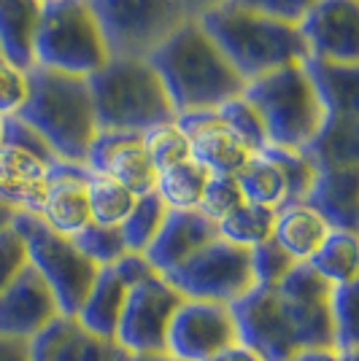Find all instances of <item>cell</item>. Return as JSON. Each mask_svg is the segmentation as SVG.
<instances>
[{"instance_id": "cell-1", "label": "cell", "mask_w": 359, "mask_h": 361, "mask_svg": "<svg viewBox=\"0 0 359 361\" xmlns=\"http://www.w3.org/2000/svg\"><path fill=\"white\" fill-rule=\"evenodd\" d=\"M149 62L163 78L176 116L187 111H216L233 97H240L246 87L197 19L184 22Z\"/></svg>"}, {"instance_id": "cell-2", "label": "cell", "mask_w": 359, "mask_h": 361, "mask_svg": "<svg viewBox=\"0 0 359 361\" xmlns=\"http://www.w3.org/2000/svg\"><path fill=\"white\" fill-rule=\"evenodd\" d=\"M28 78L30 92L16 116L44 137L57 159L84 165L92 140L98 137L90 81L38 65L28 71Z\"/></svg>"}, {"instance_id": "cell-3", "label": "cell", "mask_w": 359, "mask_h": 361, "mask_svg": "<svg viewBox=\"0 0 359 361\" xmlns=\"http://www.w3.org/2000/svg\"><path fill=\"white\" fill-rule=\"evenodd\" d=\"M197 22L213 38V44L225 51V57L243 81L259 78L270 71L308 57L298 25H286L273 16L257 14L233 0L216 6Z\"/></svg>"}, {"instance_id": "cell-4", "label": "cell", "mask_w": 359, "mask_h": 361, "mask_svg": "<svg viewBox=\"0 0 359 361\" xmlns=\"http://www.w3.org/2000/svg\"><path fill=\"white\" fill-rule=\"evenodd\" d=\"M87 81L98 133L143 135L157 124L176 121V108L149 60H108Z\"/></svg>"}, {"instance_id": "cell-5", "label": "cell", "mask_w": 359, "mask_h": 361, "mask_svg": "<svg viewBox=\"0 0 359 361\" xmlns=\"http://www.w3.org/2000/svg\"><path fill=\"white\" fill-rule=\"evenodd\" d=\"M243 97L262 116L270 146L300 151L327 119V111L302 62H292L246 81Z\"/></svg>"}, {"instance_id": "cell-6", "label": "cell", "mask_w": 359, "mask_h": 361, "mask_svg": "<svg viewBox=\"0 0 359 361\" xmlns=\"http://www.w3.org/2000/svg\"><path fill=\"white\" fill-rule=\"evenodd\" d=\"M33 60L38 68L84 78L108 65L111 54L87 0H46Z\"/></svg>"}, {"instance_id": "cell-7", "label": "cell", "mask_w": 359, "mask_h": 361, "mask_svg": "<svg viewBox=\"0 0 359 361\" xmlns=\"http://www.w3.org/2000/svg\"><path fill=\"white\" fill-rule=\"evenodd\" d=\"M11 226L22 235L28 248V264L38 270V275L52 288L62 316H76L84 305L92 283L98 278V264H92L78 251L73 238H65L35 216V213L16 211Z\"/></svg>"}, {"instance_id": "cell-8", "label": "cell", "mask_w": 359, "mask_h": 361, "mask_svg": "<svg viewBox=\"0 0 359 361\" xmlns=\"http://www.w3.org/2000/svg\"><path fill=\"white\" fill-rule=\"evenodd\" d=\"M111 60H149L192 16L179 0H87Z\"/></svg>"}, {"instance_id": "cell-9", "label": "cell", "mask_w": 359, "mask_h": 361, "mask_svg": "<svg viewBox=\"0 0 359 361\" xmlns=\"http://www.w3.org/2000/svg\"><path fill=\"white\" fill-rule=\"evenodd\" d=\"M184 300H203L233 305L257 286L252 270V251L216 238L176 270L163 275Z\"/></svg>"}, {"instance_id": "cell-10", "label": "cell", "mask_w": 359, "mask_h": 361, "mask_svg": "<svg viewBox=\"0 0 359 361\" xmlns=\"http://www.w3.org/2000/svg\"><path fill=\"white\" fill-rule=\"evenodd\" d=\"M181 300L184 297L163 275L130 286L114 343L124 353H165L167 326Z\"/></svg>"}, {"instance_id": "cell-11", "label": "cell", "mask_w": 359, "mask_h": 361, "mask_svg": "<svg viewBox=\"0 0 359 361\" xmlns=\"http://www.w3.org/2000/svg\"><path fill=\"white\" fill-rule=\"evenodd\" d=\"M230 313L238 343L254 350L262 361H289L302 350L276 286H254L230 305Z\"/></svg>"}, {"instance_id": "cell-12", "label": "cell", "mask_w": 359, "mask_h": 361, "mask_svg": "<svg viewBox=\"0 0 359 361\" xmlns=\"http://www.w3.org/2000/svg\"><path fill=\"white\" fill-rule=\"evenodd\" d=\"M235 343L238 331L227 305L181 300L167 326L165 353L181 361H208Z\"/></svg>"}, {"instance_id": "cell-13", "label": "cell", "mask_w": 359, "mask_h": 361, "mask_svg": "<svg viewBox=\"0 0 359 361\" xmlns=\"http://www.w3.org/2000/svg\"><path fill=\"white\" fill-rule=\"evenodd\" d=\"M332 288L335 286H329L305 262H298L292 272L276 286L302 350L335 348V329H332V313H329Z\"/></svg>"}, {"instance_id": "cell-14", "label": "cell", "mask_w": 359, "mask_h": 361, "mask_svg": "<svg viewBox=\"0 0 359 361\" xmlns=\"http://www.w3.org/2000/svg\"><path fill=\"white\" fill-rule=\"evenodd\" d=\"M298 30L308 57L359 65V0H316Z\"/></svg>"}, {"instance_id": "cell-15", "label": "cell", "mask_w": 359, "mask_h": 361, "mask_svg": "<svg viewBox=\"0 0 359 361\" xmlns=\"http://www.w3.org/2000/svg\"><path fill=\"white\" fill-rule=\"evenodd\" d=\"M57 316L62 313L52 288L30 264L0 291V340L30 343Z\"/></svg>"}, {"instance_id": "cell-16", "label": "cell", "mask_w": 359, "mask_h": 361, "mask_svg": "<svg viewBox=\"0 0 359 361\" xmlns=\"http://www.w3.org/2000/svg\"><path fill=\"white\" fill-rule=\"evenodd\" d=\"M176 124L189 137V154L211 176H238L254 151L227 124L219 111H187L176 116Z\"/></svg>"}, {"instance_id": "cell-17", "label": "cell", "mask_w": 359, "mask_h": 361, "mask_svg": "<svg viewBox=\"0 0 359 361\" xmlns=\"http://www.w3.org/2000/svg\"><path fill=\"white\" fill-rule=\"evenodd\" d=\"M84 165L98 176L122 183L135 197L149 195L157 186V170L143 149V137L135 133H98Z\"/></svg>"}, {"instance_id": "cell-18", "label": "cell", "mask_w": 359, "mask_h": 361, "mask_svg": "<svg viewBox=\"0 0 359 361\" xmlns=\"http://www.w3.org/2000/svg\"><path fill=\"white\" fill-rule=\"evenodd\" d=\"M90 167L62 162L57 159L46 173L44 200L38 205L35 216L49 229L60 232L65 238H76L87 224H92L90 200H87V180Z\"/></svg>"}, {"instance_id": "cell-19", "label": "cell", "mask_w": 359, "mask_h": 361, "mask_svg": "<svg viewBox=\"0 0 359 361\" xmlns=\"http://www.w3.org/2000/svg\"><path fill=\"white\" fill-rule=\"evenodd\" d=\"M114 340L84 329L76 316H57L28 343V361H124Z\"/></svg>"}, {"instance_id": "cell-20", "label": "cell", "mask_w": 359, "mask_h": 361, "mask_svg": "<svg viewBox=\"0 0 359 361\" xmlns=\"http://www.w3.org/2000/svg\"><path fill=\"white\" fill-rule=\"evenodd\" d=\"M216 238V224L200 211H167L157 238L151 240L143 256L160 275H167Z\"/></svg>"}, {"instance_id": "cell-21", "label": "cell", "mask_w": 359, "mask_h": 361, "mask_svg": "<svg viewBox=\"0 0 359 361\" xmlns=\"http://www.w3.org/2000/svg\"><path fill=\"white\" fill-rule=\"evenodd\" d=\"M329 229L357 232L359 226V167L316 173L311 192L305 197Z\"/></svg>"}, {"instance_id": "cell-22", "label": "cell", "mask_w": 359, "mask_h": 361, "mask_svg": "<svg viewBox=\"0 0 359 361\" xmlns=\"http://www.w3.org/2000/svg\"><path fill=\"white\" fill-rule=\"evenodd\" d=\"M46 162L11 143H0V202L25 213H35L46 189Z\"/></svg>"}, {"instance_id": "cell-23", "label": "cell", "mask_w": 359, "mask_h": 361, "mask_svg": "<svg viewBox=\"0 0 359 361\" xmlns=\"http://www.w3.org/2000/svg\"><path fill=\"white\" fill-rule=\"evenodd\" d=\"M300 154L316 167V173L359 167V114H327L319 133Z\"/></svg>"}, {"instance_id": "cell-24", "label": "cell", "mask_w": 359, "mask_h": 361, "mask_svg": "<svg viewBox=\"0 0 359 361\" xmlns=\"http://www.w3.org/2000/svg\"><path fill=\"white\" fill-rule=\"evenodd\" d=\"M44 0H0V57L30 71Z\"/></svg>"}, {"instance_id": "cell-25", "label": "cell", "mask_w": 359, "mask_h": 361, "mask_svg": "<svg viewBox=\"0 0 359 361\" xmlns=\"http://www.w3.org/2000/svg\"><path fill=\"white\" fill-rule=\"evenodd\" d=\"M329 229L327 221L305 202H292L276 211L273 221V240L284 248L295 262H308L324 243Z\"/></svg>"}, {"instance_id": "cell-26", "label": "cell", "mask_w": 359, "mask_h": 361, "mask_svg": "<svg viewBox=\"0 0 359 361\" xmlns=\"http://www.w3.org/2000/svg\"><path fill=\"white\" fill-rule=\"evenodd\" d=\"M127 291L130 288L119 278V272L114 267H100L87 300L76 313L78 324L84 329L100 334V337L114 340L122 318V307H124V300H127Z\"/></svg>"}, {"instance_id": "cell-27", "label": "cell", "mask_w": 359, "mask_h": 361, "mask_svg": "<svg viewBox=\"0 0 359 361\" xmlns=\"http://www.w3.org/2000/svg\"><path fill=\"white\" fill-rule=\"evenodd\" d=\"M302 65L327 114H359V65H341L314 57H305Z\"/></svg>"}, {"instance_id": "cell-28", "label": "cell", "mask_w": 359, "mask_h": 361, "mask_svg": "<svg viewBox=\"0 0 359 361\" xmlns=\"http://www.w3.org/2000/svg\"><path fill=\"white\" fill-rule=\"evenodd\" d=\"M316 275H322L329 286H346L357 283L359 272V240L357 232H343L332 229L324 243L319 245L308 262H305Z\"/></svg>"}, {"instance_id": "cell-29", "label": "cell", "mask_w": 359, "mask_h": 361, "mask_svg": "<svg viewBox=\"0 0 359 361\" xmlns=\"http://www.w3.org/2000/svg\"><path fill=\"white\" fill-rule=\"evenodd\" d=\"M238 183L246 200L254 202V205H262V208H270V211L292 205L284 173L265 151H257L254 157L246 162V167L238 173Z\"/></svg>"}, {"instance_id": "cell-30", "label": "cell", "mask_w": 359, "mask_h": 361, "mask_svg": "<svg viewBox=\"0 0 359 361\" xmlns=\"http://www.w3.org/2000/svg\"><path fill=\"white\" fill-rule=\"evenodd\" d=\"M211 173L195 159H187L181 165H173L157 173V186L154 192L165 202L167 211H197L200 200L206 192Z\"/></svg>"}, {"instance_id": "cell-31", "label": "cell", "mask_w": 359, "mask_h": 361, "mask_svg": "<svg viewBox=\"0 0 359 361\" xmlns=\"http://www.w3.org/2000/svg\"><path fill=\"white\" fill-rule=\"evenodd\" d=\"M165 216H167V208H165L163 200L157 197V192L135 197L133 211L127 213V219L119 224L127 251L146 254V248L151 245V240L157 238V232L163 226Z\"/></svg>"}, {"instance_id": "cell-32", "label": "cell", "mask_w": 359, "mask_h": 361, "mask_svg": "<svg viewBox=\"0 0 359 361\" xmlns=\"http://www.w3.org/2000/svg\"><path fill=\"white\" fill-rule=\"evenodd\" d=\"M273 221H276V211L246 200L238 211H233L227 219H222L216 229H219V238L235 243V245H243V248H254L259 243L270 240Z\"/></svg>"}, {"instance_id": "cell-33", "label": "cell", "mask_w": 359, "mask_h": 361, "mask_svg": "<svg viewBox=\"0 0 359 361\" xmlns=\"http://www.w3.org/2000/svg\"><path fill=\"white\" fill-rule=\"evenodd\" d=\"M87 200H90L92 224L105 226H119L135 205L133 192H127L122 183L98 176V173H92L87 180Z\"/></svg>"}, {"instance_id": "cell-34", "label": "cell", "mask_w": 359, "mask_h": 361, "mask_svg": "<svg viewBox=\"0 0 359 361\" xmlns=\"http://www.w3.org/2000/svg\"><path fill=\"white\" fill-rule=\"evenodd\" d=\"M141 137H143V149L149 154L151 165H154L157 173L192 159V154H189V137L184 135V130H181L176 121L157 124V127L146 130Z\"/></svg>"}, {"instance_id": "cell-35", "label": "cell", "mask_w": 359, "mask_h": 361, "mask_svg": "<svg viewBox=\"0 0 359 361\" xmlns=\"http://www.w3.org/2000/svg\"><path fill=\"white\" fill-rule=\"evenodd\" d=\"M73 243L78 245V251L98 267H111L127 254V245H124L119 226L87 224L73 238Z\"/></svg>"}, {"instance_id": "cell-36", "label": "cell", "mask_w": 359, "mask_h": 361, "mask_svg": "<svg viewBox=\"0 0 359 361\" xmlns=\"http://www.w3.org/2000/svg\"><path fill=\"white\" fill-rule=\"evenodd\" d=\"M354 307H357V283L332 288L329 313H332V329H335V348L338 350H359Z\"/></svg>"}, {"instance_id": "cell-37", "label": "cell", "mask_w": 359, "mask_h": 361, "mask_svg": "<svg viewBox=\"0 0 359 361\" xmlns=\"http://www.w3.org/2000/svg\"><path fill=\"white\" fill-rule=\"evenodd\" d=\"M243 202H246V195L240 189L238 176H211L197 211L208 216L213 224H219L233 211H238Z\"/></svg>"}, {"instance_id": "cell-38", "label": "cell", "mask_w": 359, "mask_h": 361, "mask_svg": "<svg viewBox=\"0 0 359 361\" xmlns=\"http://www.w3.org/2000/svg\"><path fill=\"white\" fill-rule=\"evenodd\" d=\"M262 151L281 167L286 186H289V200L292 202H305V197H308V192H311V186H314L316 180V167L300 151L281 149V146H265Z\"/></svg>"}, {"instance_id": "cell-39", "label": "cell", "mask_w": 359, "mask_h": 361, "mask_svg": "<svg viewBox=\"0 0 359 361\" xmlns=\"http://www.w3.org/2000/svg\"><path fill=\"white\" fill-rule=\"evenodd\" d=\"M219 111V116L238 133L243 140H246V146L254 151H262L268 143V130H265V124H262V116L257 114V108L240 94V97H233L230 103H225L222 108H216Z\"/></svg>"}, {"instance_id": "cell-40", "label": "cell", "mask_w": 359, "mask_h": 361, "mask_svg": "<svg viewBox=\"0 0 359 361\" xmlns=\"http://www.w3.org/2000/svg\"><path fill=\"white\" fill-rule=\"evenodd\" d=\"M249 251H252V270H254L257 286H278L298 264L273 238Z\"/></svg>"}, {"instance_id": "cell-41", "label": "cell", "mask_w": 359, "mask_h": 361, "mask_svg": "<svg viewBox=\"0 0 359 361\" xmlns=\"http://www.w3.org/2000/svg\"><path fill=\"white\" fill-rule=\"evenodd\" d=\"M30 92V78L28 71L16 68L14 62L0 57V119L16 116Z\"/></svg>"}, {"instance_id": "cell-42", "label": "cell", "mask_w": 359, "mask_h": 361, "mask_svg": "<svg viewBox=\"0 0 359 361\" xmlns=\"http://www.w3.org/2000/svg\"><path fill=\"white\" fill-rule=\"evenodd\" d=\"M0 143H11L16 149L30 151L33 157H38L46 165H54L57 162V157H54V151L49 149V143L33 130L28 121L19 119V116H6L3 119V140Z\"/></svg>"}, {"instance_id": "cell-43", "label": "cell", "mask_w": 359, "mask_h": 361, "mask_svg": "<svg viewBox=\"0 0 359 361\" xmlns=\"http://www.w3.org/2000/svg\"><path fill=\"white\" fill-rule=\"evenodd\" d=\"M28 267V248L14 226L0 229V291Z\"/></svg>"}, {"instance_id": "cell-44", "label": "cell", "mask_w": 359, "mask_h": 361, "mask_svg": "<svg viewBox=\"0 0 359 361\" xmlns=\"http://www.w3.org/2000/svg\"><path fill=\"white\" fill-rule=\"evenodd\" d=\"M233 3H238L243 8H252L257 14L273 16V19L286 22V25H298L316 0H233Z\"/></svg>"}, {"instance_id": "cell-45", "label": "cell", "mask_w": 359, "mask_h": 361, "mask_svg": "<svg viewBox=\"0 0 359 361\" xmlns=\"http://www.w3.org/2000/svg\"><path fill=\"white\" fill-rule=\"evenodd\" d=\"M111 267L119 272V278L127 283V288L135 286V283H143V281H149V278H154V275H160V272L149 264L146 256L133 254V251H127V254L122 256L117 264H111Z\"/></svg>"}, {"instance_id": "cell-46", "label": "cell", "mask_w": 359, "mask_h": 361, "mask_svg": "<svg viewBox=\"0 0 359 361\" xmlns=\"http://www.w3.org/2000/svg\"><path fill=\"white\" fill-rule=\"evenodd\" d=\"M289 361H343L338 348H308V350H300Z\"/></svg>"}, {"instance_id": "cell-47", "label": "cell", "mask_w": 359, "mask_h": 361, "mask_svg": "<svg viewBox=\"0 0 359 361\" xmlns=\"http://www.w3.org/2000/svg\"><path fill=\"white\" fill-rule=\"evenodd\" d=\"M208 361H262V359L257 356L254 350H249L246 345L235 343L233 348H227V350H222V353H216V356Z\"/></svg>"}, {"instance_id": "cell-48", "label": "cell", "mask_w": 359, "mask_h": 361, "mask_svg": "<svg viewBox=\"0 0 359 361\" xmlns=\"http://www.w3.org/2000/svg\"><path fill=\"white\" fill-rule=\"evenodd\" d=\"M0 361H28V343L0 340Z\"/></svg>"}, {"instance_id": "cell-49", "label": "cell", "mask_w": 359, "mask_h": 361, "mask_svg": "<svg viewBox=\"0 0 359 361\" xmlns=\"http://www.w3.org/2000/svg\"><path fill=\"white\" fill-rule=\"evenodd\" d=\"M179 3L184 6V11L192 16V19H200L203 14L213 11L216 6H222V3H227V0H179Z\"/></svg>"}, {"instance_id": "cell-50", "label": "cell", "mask_w": 359, "mask_h": 361, "mask_svg": "<svg viewBox=\"0 0 359 361\" xmlns=\"http://www.w3.org/2000/svg\"><path fill=\"white\" fill-rule=\"evenodd\" d=\"M124 361H181L170 353H127Z\"/></svg>"}, {"instance_id": "cell-51", "label": "cell", "mask_w": 359, "mask_h": 361, "mask_svg": "<svg viewBox=\"0 0 359 361\" xmlns=\"http://www.w3.org/2000/svg\"><path fill=\"white\" fill-rule=\"evenodd\" d=\"M14 208H8L6 202H0V229H6V226H11V219H14Z\"/></svg>"}, {"instance_id": "cell-52", "label": "cell", "mask_w": 359, "mask_h": 361, "mask_svg": "<svg viewBox=\"0 0 359 361\" xmlns=\"http://www.w3.org/2000/svg\"><path fill=\"white\" fill-rule=\"evenodd\" d=\"M357 353H359V350H341L343 361H357Z\"/></svg>"}, {"instance_id": "cell-53", "label": "cell", "mask_w": 359, "mask_h": 361, "mask_svg": "<svg viewBox=\"0 0 359 361\" xmlns=\"http://www.w3.org/2000/svg\"><path fill=\"white\" fill-rule=\"evenodd\" d=\"M0 140H3V119H0Z\"/></svg>"}, {"instance_id": "cell-54", "label": "cell", "mask_w": 359, "mask_h": 361, "mask_svg": "<svg viewBox=\"0 0 359 361\" xmlns=\"http://www.w3.org/2000/svg\"><path fill=\"white\" fill-rule=\"evenodd\" d=\"M44 3H46V0H44Z\"/></svg>"}]
</instances>
